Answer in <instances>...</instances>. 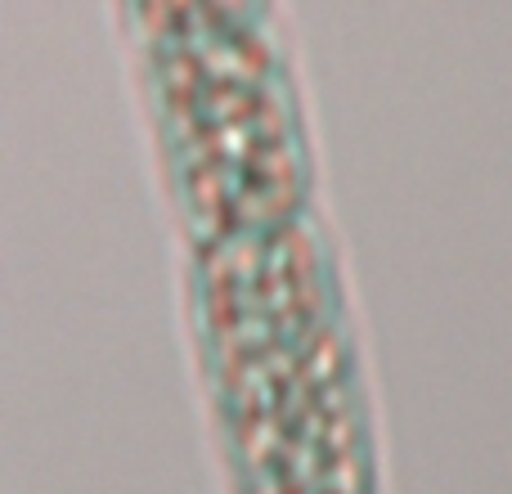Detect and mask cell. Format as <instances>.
I'll return each instance as SVG.
<instances>
[{
  "mask_svg": "<svg viewBox=\"0 0 512 494\" xmlns=\"http://www.w3.org/2000/svg\"><path fill=\"white\" fill-rule=\"evenodd\" d=\"M153 45L167 149L198 239L301 216L306 158L279 54L243 9H167Z\"/></svg>",
  "mask_w": 512,
  "mask_h": 494,
  "instance_id": "6da1fadb",
  "label": "cell"
},
{
  "mask_svg": "<svg viewBox=\"0 0 512 494\" xmlns=\"http://www.w3.org/2000/svg\"><path fill=\"white\" fill-rule=\"evenodd\" d=\"M198 319L216 378L333 324L328 256L306 216L207 239L198 256Z\"/></svg>",
  "mask_w": 512,
  "mask_h": 494,
  "instance_id": "7a4b0ae2",
  "label": "cell"
}]
</instances>
